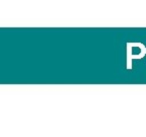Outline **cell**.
Instances as JSON below:
<instances>
[{"instance_id":"6da1fadb","label":"cell","mask_w":146,"mask_h":137,"mask_svg":"<svg viewBox=\"0 0 146 137\" xmlns=\"http://www.w3.org/2000/svg\"><path fill=\"white\" fill-rule=\"evenodd\" d=\"M146 55V47L142 43H127V68L132 69L133 59H142Z\"/></svg>"}]
</instances>
